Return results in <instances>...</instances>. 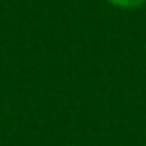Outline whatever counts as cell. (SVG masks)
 Returning <instances> with one entry per match:
<instances>
[{
	"label": "cell",
	"instance_id": "1",
	"mask_svg": "<svg viewBox=\"0 0 146 146\" xmlns=\"http://www.w3.org/2000/svg\"><path fill=\"white\" fill-rule=\"evenodd\" d=\"M108 4H112L114 8H120V10H136V8H142L146 4V0H106Z\"/></svg>",
	"mask_w": 146,
	"mask_h": 146
}]
</instances>
